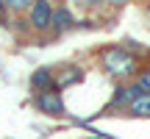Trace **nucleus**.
Instances as JSON below:
<instances>
[{
	"mask_svg": "<svg viewBox=\"0 0 150 139\" xmlns=\"http://www.w3.org/2000/svg\"><path fill=\"white\" fill-rule=\"evenodd\" d=\"M136 67L134 56L128 53V50L122 48H108L106 53H103V70H106L111 78H125V75H131Z\"/></svg>",
	"mask_w": 150,
	"mask_h": 139,
	"instance_id": "f257e3e1",
	"label": "nucleus"
},
{
	"mask_svg": "<svg viewBox=\"0 0 150 139\" xmlns=\"http://www.w3.org/2000/svg\"><path fill=\"white\" fill-rule=\"evenodd\" d=\"M106 3H114V6H125L128 0H106Z\"/></svg>",
	"mask_w": 150,
	"mask_h": 139,
	"instance_id": "f8f14e48",
	"label": "nucleus"
},
{
	"mask_svg": "<svg viewBox=\"0 0 150 139\" xmlns=\"http://www.w3.org/2000/svg\"><path fill=\"white\" fill-rule=\"evenodd\" d=\"M81 6H100V3H106V0H78Z\"/></svg>",
	"mask_w": 150,
	"mask_h": 139,
	"instance_id": "9b49d317",
	"label": "nucleus"
},
{
	"mask_svg": "<svg viewBox=\"0 0 150 139\" xmlns=\"http://www.w3.org/2000/svg\"><path fill=\"white\" fill-rule=\"evenodd\" d=\"M28 22H31L33 31H47L53 25V6L47 0H36V3L28 9Z\"/></svg>",
	"mask_w": 150,
	"mask_h": 139,
	"instance_id": "f03ea898",
	"label": "nucleus"
},
{
	"mask_svg": "<svg viewBox=\"0 0 150 139\" xmlns=\"http://www.w3.org/2000/svg\"><path fill=\"white\" fill-rule=\"evenodd\" d=\"M3 11H6V3H3V0H0V14H3Z\"/></svg>",
	"mask_w": 150,
	"mask_h": 139,
	"instance_id": "ddd939ff",
	"label": "nucleus"
},
{
	"mask_svg": "<svg viewBox=\"0 0 150 139\" xmlns=\"http://www.w3.org/2000/svg\"><path fill=\"white\" fill-rule=\"evenodd\" d=\"M31 86L36 89V95H42V92H56V78L53 72H50L47 67L36 70V72L31 75Z\"/></svg>",
	"mask_w": 150,
	"mask_h": 139,
	"instance_id": "20e7f679",
	"label": "nucleus"
},
{
	"mask_svg": "<svg viewBox=\"0 0 150 139\" xmlns=\"http://www.w3.org/2000/svg\"><path fill=\"white\" fill-rule=\"evenodd\" d=\"M142 95V89L139 86H125V89H117V95H114V103H131V100H136V97Z\"/></svg>",
	"mask_w": 150,
	"mask_h": 139,
	"instance_id": "6e6552de",
	"label": "nucleus"
},
{
	"mask_svg": "<svg viewBox=\"0 0 150 139\" xmlns=\"http://www.w3.org/2000/svg\"><path fill=\"white\" fill-rule=\"evenodd\" d=\"M36 109L59 117V114H64V100H61L59 92H42V95H36Z\"/></svg>",
	"mask_w": 150,
	"mask_h": 139,
	"instance_id": "7ed1b4c3",
	"label": "nucleus"
},
{
	"mask_svg": "<svg viewBox=\"0 0 150 139\" xmlns=\"http://www.w3.org/2000/svg\"><path fill=\"white\" fill-rule=\"evenodd\" d=\"M81 78H83V72H81L78 67H67L64 72H59V78H56V92L64 89V86H72L75 81H81Z\"/></svg>",
	"mask_w": 150,
	"mask_h": 139,
	"instance_id": "423d86ee",
	"label": "nucleus"
},
{
	"mask_svg": "<svg viewBox=\"0 0 150 139\" xmlns=\"http://www.w3.org/2000/svg\"><path fill=\"white\" fill-rule=\"evenodd\" d=\"M53 28L56 33H64L67 28H72V14H70V9H53Z\"/></svg>",
	"mask_w": 150,
	"mask_h": 139,
	"instance_id": "39448f33",
	"label": "nucleus"
},
{
	"mask_svg": "<svg viewBox=\"0 0 150 139\" xmlns=\"http://www.w3.org/2000/svg\"><path fill=\"white\" fill-rule=\"evenodd\" d=\"M136 86H139V89H142V92H145V95H150V70H147V72H145V75H142V78H139V81H136Z\"/></svg>",
	"mask_w": 150,
	"mask_h": 139,
	"instance_id": "9d476101",
	"label": "nucleus"
},
{
	"mask_svg": "<svg viewBox=\"0 0 150 139\" xmlns=\"http://www.w3.org/2000/svg\"><path fill=\"white\" fill-rule=\"evenodd\" d=\"M3 3H6L8 11H25V9H31L36 0H3Z\"/></svg>",
	"mask_w": 150,
	"mask_h": 139,
	"instance_id": "1a4fd4ad",
	"label": "nucleus"
},
{
	"mask_svg": "<svg viewBox=\"0 0 150 139\" xmlns=\"http://www.w3.org/2000/svg\"><path fill=\"white\" fill-rule=\"evenodd\" d=\"M128 111L134 114V117H150V95H145V92H142L136 100L128 103Z\"/></svg>",
	"mask_w": 150,
	"mask_h": 139,
	"instance_id": "0eeeda50",
	"label": "nucleus"
}]
</instances>
